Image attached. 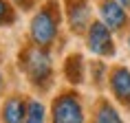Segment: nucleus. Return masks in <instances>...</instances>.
Here are the masks:
<instances>
[{"label": "nucleus", "instance_id": "f257e3e1", "mask_svg": "<svg viewBox=\"0 0 130 123\" xmlns=\"http://www.w3.org/2000/svg\"><path fill=\"white\" fill-rule=\"evenodd\" d=\"M20 68L27 73V77L35 86H48V79H51V59H48L46 51L40 44L27 46L22 51Z\"/></svg>", "mask_w": 130, "mask_h": 123}, {"label": "nucleus", "instance_id": "f03ea898", "mask_svg": "<svg viewBox=\"0 0 130 123\" xmlns=\"http://www.w3.org/2000/svg\"><path fill=\"white\" fill-rule=\"evenodd\" d=\"M57 33V15H55V5L51 2L48 7H44L42 11L33 15L31 20V37H33L35 44L40 46H46L51 44Z\"/></svg>", "mask_w": 130, "mask_h": 123}, {"label": "nucleus", "instance_id": "7ed1b4c3", "mask_svg": "<svg viewBox=\"0 0 130 123\" xmlns=\"http://www.w3.org/2000/svg\"><path fill=\"white\" fill-rule=\"evenodd\" d=\"M53 123H84V110L75 95H62L53 103Z\"/></svg>", "mask_w": 130, "mask_h": 123}, {"label": "nucleus", "instance_id": "20e7f679", "mask_svg": "<svg viewBox=\"0 0 130 123\" xmlns=\"http://www.w3.org/2000/svg\"><path fill=\"white\" fill-rule=\"evenodd\" d=\"M88 48L95 55H112V37H110V29L104 22H93L88 27Z\"/></svg>", "mask_w": 130, "mask_h": 123}, {"label": "nucleus", "instance_id": "39448f33", "mask_svg": "<svg viewBox=\"0 0 130 123\" xmlns=\"http://www.w3.org/2000/svg\"><path fill=\"white\" fill-rule=\"evenodd\" d=\"M66 15H69L71 29L77 33H82L86 27H90V9L86 0H69L66 2Z\"/></svg>", "mask_w": 130, "mask_h": 123}, {"label": "nucleus", "instance_id": "423d86ee", "mask_svg": "<svg viewBox=\"0 0 130 123\" xmlns=\"http://www.w3.org/2000/svg\"><path fill=\"white\" fill-rule=\"evenodd\" d=\"M110 88L121 103L130 106V70L119 66L110 73Z\"/></svg>", "mask_w": 130, "mask_h": 123}, {"label": "nucleus", "instance_id": "0eeeda50", "mask_svg": "<svg viewBox=\"0 0 130 123\" xmlns=\"http://www.w3.org/2000/svg\"><path fill=\"white\" fill-rule=\"evenodd\" d=\"M99 13H102V22L108 29H121L126 24V20H128L121 2H117V0H106L102 5V9H99Z\"/></svg>", "mask_w": 130, "mask_h": 123}, {"label": "nucleus", "instance_id": "6e6552de", "mask_svg": "<svg viewBox=\"0 0 130 123\" xmlns=\"http://www.w3.org/2000/svg\"><path fill=\"white\" fill-rule=\"evenodd\" d=\"M22 119H27V106L20 97H11L2 106V121L5 123H22Z\"/></svg>", "mask_w": 130, "mask_h": 123}, {"label": "nucleus", "instance_id": "1a4fd4ad", "mask_svg": "<svg viewBox=\"0 0 130 123\" xmlns=\"http://www.w3.org/2000/svg\"><path fill=\"white\" fill-rule=\"evenodd\" d=\"M64 73H66V77H69L71 81L79 84V81L84 79V64H82V57H79V55H71L69 59H66Z\"/></svg>", "mask_w": 130, "mask_h": 123}, {"label": "nucleus", "instance_id": "9d476101", "mask_svg": "<svg viewBox=\"0 0 130 123\" xmlns=\"http://www.w3.org/2000/svg\"><path fill=\"white\" fill-rule=\"evenodd\" d=\"M97 123H121V116L117 114L115 108H110L108 103H102L97 110Z\"/></svg>", "mask_w": 130, "mask_h": 123}, {"label": "nucleus", "instance_id": "9b49d317", "mask_svg": "<svg viewBox=\"0 0 130 123\" xmlns=\"http://www.w3.org/2000/svg\"><path fill=\"white\" fill-rule=\"evenodd\" d=\"M24 123H44V108L40 101H31L27 106V119Z\"/></svg>", "mask_w": 130, "mask_h": 123}, {"label": "nucleus", "instance_id": "f8f14e48", "mask_svg": "<svg viewBox=\"0 0 130 123\" xmlns=\"http://www.w3.org/2000/svg\"><path fill=\"white\" fill-rule=\"evenodd\" d=\"M13 9L9 7L5 0H0V27H5V24H11L13 22Z\"/></svg>", "mask_w": 130, "mask_h": 123}, {"label": "nucleus", "instance_id": "ddd939ff", "mask_svg": "<svg viewBox=\"0 0 130 123\" xmlns=\"http://www.w3.org/2000/svg\"><path fill=\"white\" fill-rule=\"evenodd\" d=\"M117 2H121V5H128V0H117Z\"/></svg>", "mask_w": 130, "mask_h": 123}, {"label": "nucleus", "instance_id": "4468645a", "mask_svg": "<svg viewBox=\"0 0 130 123\" xmlns=\"http://www.w3.org/2000/svg\"><path fill=\"white\" fill-rule=\"evenodd\" d=\"M0 88H2V79H0Z\"/></svg>", "mask_w": 130, "mask_h": 123}, {"label": "nucleus", "instance_id": "2eb2a0df", "mask_svg": "<svg viewBox=\"0 0 130 123\" xmlns=\"http://www.w3.org/2000/svg\"><path fill=\"white\" fill-rule=\"evenodd\" d=\"M128 44H130V37H128Z\"/></svg>", "mask_w": 130, "mask_h": 123}, {"label": "nucleus", "instance_id": "dca6fc26", "mask_svg": "<svg viewBox=\"0 0 130 123\" xmlns=\"http://www.w3.org/2000/svg\"><path fill=\"white\" fill-rule=\"evenodd\" d=\"M128 5H130V0H128Z\"/></svg>", "mask_w": 130, "mask_h": 123}]
</instances>
